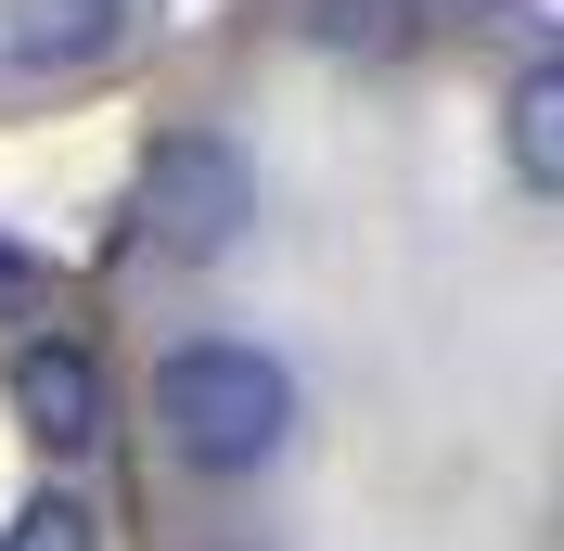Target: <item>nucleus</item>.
<instances>
[{
	"instance_id": "obj_3",
	"label": "nucleus",
	"mask_w": 564,
	"mask_h": 551,
	"mask_svg": "<svg viewBox=\"0 0 564 551\" xmlns=\"http://www.w3.org/2000/svg\"><path fill=\"white\" fill-rule=\"evenodd\" d=\"M0 398H13V423H26L39 449H90V436H104V372H90V346H65V334L13 346Z\"/></svg>"
},
{
	"instance_id": "obj_2",
	"label": "nucleus",
	"mask_w": 564,
	"mask_h": 551,
	"mask_svg": "<svg viewBox=\"0 0 564 551\" xmlns=\"http://www.w3.org/2000/svg\"><path fill=\"white\" fill-rule=\"evenodd\" d=\"M245 231H257V168L218 129H167L154 154H141V244H154V257L218 270Z\"/></svg>"
},
{
	"instance_id": "obj_5",
	"label": "nucleus",
	"mask_w": 564,
	"mask_h": 551,
	"mask_svg": "<svg viewBox=\"0 0 564 551\" xmlns=\"http://www.w3.org/2000/svg\"><path fill=\"white\" fill-rule=\"evenodd\" d=\"M500 141H513V180H527V193H564V65H527V77H513Z\"/></svg>"
},
{
	"instance_id": "obj_4",
	"label": "nucleus",
	"mask_w": 564,
	"mask_h": 551,
	"mask_svg": "<svg viewBox=\"0 0 564 551\" xmlns=\"http://www.w3.org/2000/svg\"><path fill=\"white\" fill-rule=\"evenodd\" d=\"M129 39V0H0V52L39 77H77Z\"/></svg>"
},
{
	"instance_id": "obj_7",
	"label": "nucleus",
	"mask_w": 564,
	"mask_h": 551,
	"mask_svg": "<svg viewBox=\"0 0 564 551\" xmlns=\"http://www.w3.org/2000/svg\"><path fill=\"white\" fill-rule=\"evenodd\" d=\"M0 309H52V270H39V257H13V244H0Z\"/></svg>"
},
{
	"instance_id": "obj_6",
	"label": "nucleus",
	"mask_w": 564,
	"mask_h": 551,
	"mask_svg": "<svg viewBox=\"0 0 564 551\" xmlns=\"http://www.w3.org/2000/svg\"><path fill=\"white\" fill-rule=\"evenodd\" d=\"M0 551H104V514H90V500H65V487H52V500H26V514L0 526Z\"/></svg>"
},
{
	"instance_id": "obj_1",
	"label": "nucleus",
	"mask_w": 564,
	"mask_h": 551,
	"mask_svg": "<svg viewBox=\"0 0 564 551\" xmlns=\"http://www.w3.org/2000/svg\"><path fill=\"white\" fill-rule=\"evenodd\" d=\"M154 423H167V449L193 475H257L295 436V372L270 346H245V334H206V346H180L154 372Z\"/></svg>"
}]
</instances>
